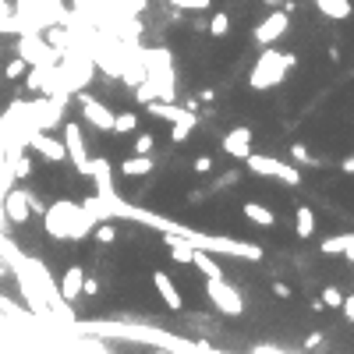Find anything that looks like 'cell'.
I'll use <instances>...</instances> for the list:
<instances>
[{
  "label": "cell",
  "instance_id": "cell-5",
  "mask_svg": "<svg viewBox=\"0 0 354 354\" xmlns=\"http://www.w3.org/2000/svg\"><path fill=\"white\" fill-rule=\"evenodd\" d=\"M18 57H25L32 68H50V64H60V57L64 53H57L50 43H43V39H39L36 32H22V43H18Z\"/></svg>",
  "mask_w": 354,
  "mask_h": 354
},
{
  "label": "cell",
  "instance_id": "cell-18",
  "mask_svg": "<svg viewBox=\"0 0 354 354\" xmlns=\"http://www.w3.org/2000/svg\"><path fill=\"white\" fill-rule=\"evenodd\" d=\"M312 4H316L326 18H337V22H344V18H351V0H312Z\"/></svg>",
  "mask_w": 354,
  "mask_h": 354
},
{
  "label": "cell",
  "instance_id": "cell-27",
  "mask_svg": "<svg viewBox=\"0 0 354 354\" xmlns=\"http://www.w3.org/2000/svg\"><path fill=\"white\" fill-rule=\"evenodd\" d=\"M290 160H294V163H305V166H319V160L308 156L305 145H290Z\"/></svg>",
  "mask_w": 354,
  "mask_h": 354
},
{
  "label": "cell",
  "instance_id": "cell-33",
  "mask_svg": "<svg viewBox=\"0 0 354 354\" xmlns=\"http://www.w3.org/2000/svg\"><path fill=\"white\" fill-rule=\"evenodd\" d=\"M340 308H344V316H347V319H351V323H354V294H347V298H344V305H340Z\"/></svg>",
  "mask_w": 354,
  "mask_h": 354
},
{
  "label": "cell",
  "instance_id": "cell-21",
  "mask_svg": "<svg viewBox=\"0 0 354 354\" xmlns=\"http://www.w3.org/2000/svg\"><path fill=\"white\" fill-rule=\"evenodd\" d=\"M351 244H354V234H337V238H326L323 241V252L326 255H344Z\"/></svg>",
  "mask_w": 354,
  "mask_h": 354
},
{
  "label": "cell",
  "instance_id": "cell-25",
  "mask_svg": "<svg viewBox=\"0 0 354 354\" xmlns=\"http://www.w3.org/2000/svg\"><path fill=\"white\" fill-rule=\"evenodd\" d=\"M114 238H117V231H114V223H110V220L96 223V241H99V244H110Z\"/></svg>",
  "mask_w": 354,
  "mask_h": 354
},
{
  "label": "cell",
  "instance_id": "cell-1",
  "mask_svg": "<svg viewBox=\"0 0 354 354\" xmlns=\"http://www.w3.org/2000/svg\"><path fill=\"white\" fill-rule=\"evenodd\" d=\"M47 234L57 241H81L89 231H96V216L86 210V202H53L43 213Z\"/></svg>",
  "mask_w": 354,
  "mask_h": 354
},
{
  "label": "cell",
  "instance_id": "cell-31",
  "mask_svg": "<svg viewBox=\"0 0 354 354\" xmlns=\"http://www.w3.org/2000/svg\"><path fill=\"white\" fill-rule=\"evenodd\" d=\"M195 170H199V174H210V170H213V160H210V156H199V160H195Z\"/></svg>",
  "mask_w": 354,
  "mask_h": 354
},
{
  "label": "cell",
  "instance_id": "cell-30",
  "mask_svg": "<svg viewBox=\"0 0 354 354\" xmlns=\"http://www.w3.org/2000/svg\"><path fill=\"white\" fill-rule=\"evenodd\" d=\"M135 153L149 156V153H153V135H138V142H135Z\"/></svg>",
  "mask_w": 354,
  "mask_h": 354
},
{
  "label": "cell",
  "instance_id": "cell-10",
  "mask_svg": "<svg viewBox=\"0 0 354 354\" xmlns=\"http://www.w3.org/2000/svg\"><path fill=\"white\" fill-rule=\"evenodd\" d=\"M4 216L11 223H29V216H32V195L25 188H8L4 192Z\"/></svg>",
  "mask_w": 354,
  "mask_h": 354
},
{
  "label": "cell",
  "instance_id": "cell-11",
  "mask_svg": "<svg viewBox=\"0 0 354 354\" xmlns=\"http://www.w3.org/2000/svg\"><path fill=\"white\" fill-rule=\"evenodd\" d=\"M89 177L96 181V195H99V199L117 195V192H114V166H110L107 156H89Z\"/></svg>",
  "mask_w": 354,
  "mask_h": 354
},
{
  "label": "cell",
  "instance_id": "cell-26",
  "mask_svg": "<svg viewBox=\"0 0 354 354\" xmlns=\"http://www.w3.org/2000/svg\"><path fill=\"white\" fill-rule=\"evenodd\" d=\"M195 124H199V121H177L174 128H170V138H174V142H184V138L192 135V128H195Z\"/></svg>",
  "mask_w": 354,
  "mask_h": 354
},
{
  "label": "cell",
  "instance_id": "cell-15",
  "mask_svg": "<svg viewBox=\"0 0 354 354\" xmlns=\"http://www.w3.org/2000/svg\"><path fill=\"white\" fill-rule=\"evenodd\" d=\"M81 283H86V269L81 266H71V269H64V277H60V298H64L68 305H75L78 298H81Z\"/></svg>",
  "mask_w": 354,
  "mask_h": 354
},
{
  "label": "cell",
  "instance_id": "cell-17",
  "mask_svg": "<svg viewBox=\"0 0 354 354\" xmlns=\"http://www.w3.org/2000/svg\"><path fill=\"white\" fill-rule=\"evenodd\" d=\"M192 266L199 269V273H202L205 280H216V277H223V269L216 266L213 252H202V248H195V255H192Z\"/></svg>",
  "mask_w": 354,
  "mask_h": 354
},
{
  "label": "cell",
  "instance_id": "cell-2",
  "mask_svg": "<svg viewBox=\"0 0 354 354\" xmlns=\"http://www.w3.org/2000/svg\"><path fill=\"white\" fill-rule=\"evenodd\" d=\"M290 64H294V57H290V53H280L273 43H269V47H262V53H259V60H255L252 75H248V86H252L255 92L273 89V86H280V81L287 78V68H290Z\"/></svg>",
  "mask_w": 354,
  "mask_h": 354
},
{
  "label": "cell",
  "instance_id": "cell-16",
  "mask_svg": "<svg viewBox=\"0 0 354 354\" xmlns=\"http://www.w3.org/2000/svg\"><path fill=\"white\" fill-rule=\"evenodd\" d=\"M153 166H156V160H153V156L135 153V156H124L121 174H124V177H145V174H153Z\"/></svg>",
  "mask_w": 354,
  "mask_h": 354
},
{
  "label": "cell",
  "instance_id": "cell-22",
  "mask_svg": "<svg viewBox=\"0 0 354 354\" xmlns=\"http://www.w3.org/2000/svg\"><path fill=\"white\" fill-rule=\"evenodd\" d=\"M135 128H138V117H135V114H117V117H114V131H117V135H131Z\"/></svg>",
  "mask_w": 354,
  "mask_h": 354
},
{
  "label": "cell",
  "instance_id": "cell-28",
  "mask_svg": "<svg viewBox=\"0 0 354 354\" xmlns=\"http://www.w3.org/2000/svg\"><path fill=\"white\" fill-rule=\"evenodd\" d=\"M323 305H326V308H340V305H344V294H340L337 287H326V290H323Z\"/></svg>",
  "mask_w": 354,
  "mask_h": 354
},
{
  "label": "cell",
  "instance_id": "cell-23",
  "mask_svg": "<svg viewBox=\"0 0 354 354\" xmlns=\"http://www.w3.org/2000/svg\"><path fill=\"white\" fill-rule=\"evenodd\" d=\"M29 68H32V64H29L25 57H14L11 64L4 68V78H11V81H14V78H25V75H29Z\"/></svg>",
  "mask_w": 354,
  "mask_h": 354
},
{
  "label": "cell",
  "instance_id": "cell-13",
  "mask_svg": "<svg viewBox=\"0 0 354 354\" xmlns=\"http://www.w3.org/2000/svg\"><path fill=\"white\" fill-rule=\"evenodd\" d=\"M153 287H156L160 301L170 308V312H181V308H184V298H181L177 283L170 280V273H163V269H153Z\"/></svg>",
  "mask_w": 354,
  "mask_h": 354
},
{
  "label": "cell",
  "instance_id": "cell-14",
  "mask_svg": "<svg viewBox=\"0 0 354 354\" xmlns=\"http://www.w3.org/2000/svg\"><path fill=\"white\" fill-rule=\"evenodd\" d=\"M145 110H149L156 121H170V124H177V121H199L192 110H181L177 103H170V99H163V103L149 99V103H145Z\"/></svg>",
  "mask_w": 354,
  "mask_h": 354
},
{
  "label": "cell",
  "instance_id": "cell-4",
  "mask_svg": "<svg viewBox=\"0 0 354 354\" xmlns=\"http://www.w3.org/2000/svg\"><path fill=\"white\" fill-rule=\"evenodd\" d=\"M205 294H210V301H213V308H216V312H223V316H231V319L244 312V298H241L238 290H234L231 283H227L223 277H216V280L205 283Z\"/></svg>",
  "mask_w": 354,
  "mask_h": 354
},
{
  "label": "cell",
  "instance_id": "cell-7",
  "mask_svg": "<svg viewBox=\"0 0 354 354\" xmlns=\"http://www.w3.org/2000/svg\"><path fill=\"white\" fill-rule=\"evenodd\" d=\"M78 107H81V117H86L89 128H96V131H114V117H117V114L107 107V103L92 99L89 92H78Z\"/></svg>",
  "mask_w": 354,
  "mask_h": 354
},
{
  "label": "cell",
  "instance_id": "cell-9",
  "mask_svg": "<svg viewBox=\"0 0 354 354\" xmlns=\"http://www.w3.org/2000/svg\"><path fill=\"white\" fill-rule=\"evenodd\" d=\"M287 25H290V18H287V11H269L262 22L255 25V43L259 47H269V43H277V39L287 32Z\"/></svg>",
  "mask_w": 354,
  "mask_h": 354
},
{
  "label": "cell",
  "instance_id": "cell-12",
  "mask_svg": "<svg viewBox=\"0 0 354 354\" xmlns=\"http://www.w3.org/2000/svg\"><path fill=\"white\" fill-rule=\"evenodd\" d=\"M223 153L244 163L248 156H252V128H241V124H238V128L227 131L223 135Z\"/></svg>",
  "mask_w": 354,
  "mask_h": 354
},
{
  "label": "cell",
  "instance_id": "cell-32",
  "mask_svg": "<svg viewBox=\"0 0 354 354\" xmlns=\"http://www.w3.org/2000/svg\"><path fill=\"white\" fill-rule=\"evenodd\" d=\"M81 294H89V298H92V294H99V283L86 277V283H81Z\"/></svg>",
  "mask_w": 354,
  "mask_h": 354
},
{
  "label": "cell",
  "instance_id": "cell-6",
  "mask_svg": "<svg viewBox=\"0 0 354 354\" xmlns=\"http://www.w3.org/2000/svg\"><path fill=\"white\" fill-rule=\"evenodd\" d=\"M60 128H64V149H68V156L75 163V170L89 177V145H86V135H81V124L78 121H64Z\"/></svg>",
  "mask_w": 354,
  "mask_h": 354
},
{
  "label": "cell",
  "instance_id": "cell-3",
  "mask_svg": "<svg viewBox=\"0 0 354 354\" xmlns=\"http://www.w3.org/2000/svg\"><path fill=\"white\" fill-rule=\"evenodd\" d=\"M244 163H248V170L259 174V177H277V181L290 184V188H298V184H301V170H298V166H290V163H283V160H277V156H259V153H252Z\"/></svg>",
  "mask_w": 354,
  "mask_h": 354
},
{
  "label": "cell",
  "instance_id": "cell-35",
  "mask_svg": "<svg viewBox=\"0 0 354 354\" xmlns=\"http://www.w3.org/2000/svg\"><path fill=\"white\" fill-rule=\"evenodd\" d=\"M344 170H347V174H354V156H347V160H344Z\"/></svg>",
  "mask_w": 354,
  "mask_h": 354
},
{
  "label": "cell",
  "instance_id": "cell-34",
  "mask_svg": "<svg viewBox=\"0 0 354 354\" xmlns=\"http://www.w3.org/2000/svg\"><path fill=\"white\" fill-rule=\"evenodd\" d=\"M273 294L277 298H290V287L287 283H273Z\"/></svg>",
  "mask_w": 354,
  "mask_h": 354
},
{
  "label": "cell",
  "instance_id": "cell-29",
  "mask_svg": "<svg viewBox=\"0 0 354 354\" xmlns=\"http://www.w3.org/2000/svg\"><path fill=\"white\" fill-rule=\"evenodd\" d=\"M227 29H231V18H227V14H213L210 32H213V36H227Z\"/></svg>",
  "mask_w": 354,
  "mask_h": 354
},
{
  "label": "cell",
  "instance_id": "cell-36",
  "mask_svg": "<svg viewBox=\"0 0 354 354\" xmlns=\"http://www.w3.org/2000/svg\"><path fill=\"white\" fill-rule=\"evenodd\" d=\"M4 273H8V262H4V259H0V277H4Z\"/></svg>",
  "mask_w": 354,
  "mask_h": 354
},
{
  "label": "cell",
  "instance_id": "cell-8",
  "mask_svg": "<svg viewBox=\"0 0 354 354\" xmlns=\"http://www.w3.org/2000/svg\"><path fill=\"white\" fill-rule=\"evenodd\" d=\"M29 149L39 153L47 163H64V160H68L64 138H53V135H47V131H32V135H29Z\"/></svg>",
  "mask_w": 354,
  "mask_h": 354
},
{
  "label": "cell",
  "instance_id": "cell-24",
  "mask_svg": "<svg viewBox=\"0 0 354 354\" xmlns=\"http://www.w3.org/2000/svg\"><path fill=\"white\" fill-rule=\"evenodd\" d=\"M177 11H210L213 0H170Z\"/></svg>",
  "mask_w": 354,
  "mask_h": 354
},
{
  "label": "cell",
  "instance_id": "cell-19",
  "mask_svg": "<svg viewBox=\"0 0 354 354\" xmlns=\"http://www.w3.org/2000/svg\"><path fill=\"white\" fill-rule=\"evenodd\" d=\"M241 213H244L248 220H252V223H259V227H273V223H277V216L269 213L266 205H259V202H244V205H241Z\"/></svg>",
  "mask_w": 354,
  "mask_h": 354
},
{
  "label": "cell",
  "instance_id": "cell-20",
  "mask_svg": "<svg viewBox=\"0 0 354 354\" xmlns=\"http://www.w3.org/2000/svg\"><path fill=\"white\" fill-rule=\"evenodd\" d=\"M294 223H298V238H312V234H316V213H312L308 205H298Z\"/></svg>",
  "mask_w": 354,
  "mask_h": 354
}]
</instances>
